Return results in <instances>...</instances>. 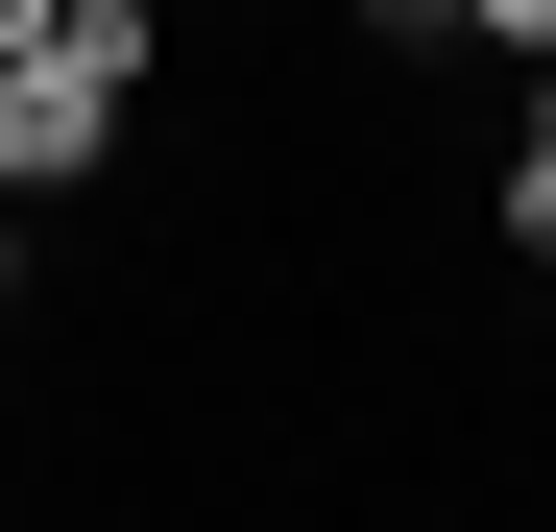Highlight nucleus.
Returning a JSON list of instances; mask_svg holds the SVG:
<instances>
[{
  "instance_id": "nucleus-1",
  "label": "nucleus",
  "mask_w": 556,
  "mask_h": 532,
  "mask_svg": "<svg viewBox=\"0 0 556 532\" xmlns=\"http://www.w3.org/2000/svg\"><path fill=\"white\" fill-rule=\"evenodd\" d=\"M0 98H25V169H98L122 98H146V0H49V25L0 49Z\"/></svg>"
},
{
  "instance_id": "nucleus-2",
  "label": "nucleus",
  "mask_w": 556,
  "mask_h": 532,
  "mask_svg": "<svg viewBox=\"0 0 556 532\" xmlns=\"http://www.w3.org/2000/svg\"><path fill=\"white\" fill-rule=\"evenodd\" d=\"M508 242H556V49H532V145H508Z\"/></svg>"
},
{
  "instance_id": "nucleus-3",
  "label": "nucleus",
  "mask_w": 556,
  "mask_h": 532,
  "mask_svg": "<svg viewBox=\"0 0 556 532\" xmlns=\"http://www.w3.org/2000/svg\"><path fill=\"white\" fill-rule=\"evenodd\" d=\"M435 25H484V49H556V0H435Z\"/></svg>"
},
{
  "instance_id": "nucleus-4",
  "label": "nucleus",
  "mask_w": 556,
  "mask_h": 532,
  "mask_svg": "<svg viewBox=\"0 0 556 532\" xmlns=\"http://www.w3.org/2000/svg\"><path fill=\"white\" fill-rule=\"evenodd\" d=\"M0 194H49V169H25V98H0Z\"/></svg>"
},
{
  "instance_id": "nucleus-5",
  "label": "nucleus",
  "mask_w": 556,
  "mask_h": 532,
  "mask_svg": "<svg viewBox=\"0 0 556 532\" xmlns=\"http://www.w3.org/2000/svg\"><path fill=\"white\" fill-rule=\"evenodd\" d=\"M0 291H25V194H0Z\"/></svg>"
},
{
  "instance_id": "nucleus-6",
  "label": "nucleus",
  "mask_w": 556,
  "mask_h": 532,
  "mask_svg": "<svg viewBox=\"0 0 556 532\" xmlns=\"http://www.w3.org/2000/svg\"><path fill=\"white\" fill-rule=\"evenodd\" d=\"M25 25H49V0H0V49H25Z\"/></svg>"
},
{
  "instance_id": "nucleus-7",
  "label": "nucleus",
  "mask_w": 556,
  "mask_h": 532,
  "mask_svg": "<svg viewBox=\"0 0 556 532\" xmlns=\"http://www.w3.org/2000/svg\"><path fill=\"white\" fill-rule=\"evenodd\" d=\"M363 25H435V0H363Z\"/></svg>"
}]
</instances>
